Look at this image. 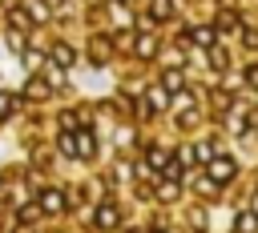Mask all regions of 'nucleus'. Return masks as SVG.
Instances as JSON below:
<instances>
[{
    "instance_id": "nucleus-5",
    "label": "nucleus",
    "mask_w": 258,
    "mask_h": 233,
    "mask_svg": "<svg viewBox=\"0 0 258 233\" xmlns=\"http://www.w3.org/2000/svg\"><path fill=\"white\" fill-rule=\"evenodd\" d=\"M189 40H194V44H198V48H214V40H218V32H214V28H206V24H202V28H194V32H189Z\"/></svg>"
},
{
    "instance_id": "nucleus-2",
    "label": "nucleus",
    "mask_w": 258,
    "mask_h": 233,
    "mask_svg": "<svg viewBox=\"0 0 258 233\" xmlns=\"http://www.w3.org/2000/svg\"><path fill=\"white\" fill-rule=\"evenodd\" d=\"M93 221H97V229H117V221H121V213H117V205L113 201H105L97 213H93Z\"/></svg>"
},
{
    "instance_id": "nucleus-17",
    "label": "nucleus",
    "mask_w": 258,
    "mask_h": 233,
    "mask_svg": "<svg viewBox=\"0 0 258 233\" xmlns=\"http://www.w3.org/2000/svg\"><path fill=\"white\" fill-rule=\"evenodd\" d=\"M36 217H40L36 205H24V209H20V221H36Z\"/></svg>"
},
{
    "instance_id": "nucleus-18",
    "label": "nucleus",
    "mask_w": 258,
    "mask_h": 233,
    "mask_svg": "<svg viewBox=\"0 0 258 233\" xmlns=\"http://www.w3.org/2000/svg\"><path fill=\"white\" fill-rule=\"evenodd\" d=\"M246 80H250V84H254V88H258V64H254V68H250V72H246Z\"/></svg>"
},
{
    "instance_id": "nucleus-11",
    "label": "nucleus",
    "mask_w": 258,
    "mask_h": 233,
    "mask_svg": "<svg viewBox=\"0 0 258 233\" xmlns=\"http://www.w3.org/2000/svg\"><path fill=\"white\" fill-rule=\"evenodd\" d=\"M169 104V92L165 88H149V108H165Z\"/></svg>"
},
{
    "instance_id": "nucleus-1",
    "label": "nucleus",
    "mask_w": 258,
    "mask_h": 233,
    "mask_svg": "<svg viewBox=\"0 0 258 233\" xmlns=\"http://www.w3.org/2000/svg\"><path fill=\"white\" fill-rule=\"evenodd\" d=\"M234 173H238V165H234L230 157H214V161H210V181H214V185H222V181H230Z\"/></svg>"
},
{
    "instance_id": "nucleus-6",
    "label": "nucleus",
    "mask_w": 258,
    "mask_h": 233,
    "mask_svg": "<svg viewBox=\"0 0 258 233\" xmlns=\"http://www.w3.org/2000/svg\"><path fill=\"white\" fill-rule=\"evenodd\" d=\"M73 60H77V52H73L69 44H56V48H52V64H56V68H69Z\"/></svg>"
},
{
    "instance_id": "nucleus-3",
    "label": "nucleus",
    "mask_w": 258,
    "mask_h": 233,
    "mask_svg": "<svg viewBox=\"0 0 258 233\" xmlns=\"http://www.w3.org/2000/svg\"><path fill=\"white\" fill-rule=\"evenodd\" d=\"M64 205H69V201H64L60 189H44V193H40V209H44V213H64Z\"/></svg>"
},
{
    "instance_id": "nucleus-10",
    "label": "nucleus",
    "mask_w": 258,
    "mask_h": 233,
    "mask_svg": "<svg viewBox=\"0 0 258 233\" xmlns=\"http://www.w3.org/2000/svg\"><path fill=\"white\" fill-rule=\"evenodd\" d=\"M161 88H165V92H177V88H181V68H169V72L161 76Z\"/></svg>"
},
{
    "instance_id": "nucleus-9",
    "label": "nucleus",
    "mask_w": 258,
    "mask_h": 233,
    "mask_svg": "<svg viewBox=\"0 0 258 233\" xmlns=\"http://www.w3.org/2000/svg\"><path fill=\"white\" fill-rule=\"evenodd\" d=\"M149 16H153V20L173 16V0H153V4H149Z\"/></svg>"
},
{
    "instance_id": "nucleus-4",
    "label": "nucleus",
    "mask_w": 258,
    "mask_h": 233,
    "mask_svg": "<svg viewBox=\"0 0 258 233\" xmlns=\"http://www.w3.org/2000/svg\"><path fill=\"white\" fill-rule=\"evenodd\" d=\"M93 153H97V137L89 129H81L77 133V157H93Z\"/></svg>"
},
{
    "instance_id": "nucleus-13",
    "label": "nucleus",
    "mask_w": 258,
    "mask_h": 233,
    "mask_svg": "<svg viewBox=\"0 0 258 233\" xmlns=\"http://www.w3.org/2000/svg\"><path fill=\"white\" fill-rule=\"evenodd\" d=\"M89 52H93V64H105V56H109V44H105V40H93V48H89Z\"/></svg>"
},
{
    "instance_id": "nucleus-7",
    "label": "nucleus",
    "mask_w": 258,
    "mask_h": 233,
    "mask_svg": "<svg viewBox=\"0 0 258 233\" xmlns=\"http://www.w3.org/2000/svg\"><path fill=\"white\" fill-rule=\"evenodd\" d=\"M8 20H12V28H16V32H24V28H32V16H28L24 8H12V12H8Z\"/></svg>"
},
{
    "instance_id": "nucleus-15",
    "label": "nucleus",
    "mask_w": 258,
    "mask_h": 233,
    "mask_svg": "<svg viewBox=\"0 0 258 233\" xmlns=\"http://www.w3.org/2000/svg\"><path fill=\"white\" fill-rule=\"evenodd\" d=\"M254 225H258V217H254V213H242V217H238V233H250Z\"/></svg>"
},
{
    "instance_id": "nucleus-16",
    "label": "nucleus",
    "mask_w": 258,
    "mask_h": 233,
    "mask_svg": "<svg viewBox=\"0 0 258 233\" xmlns=\"http://www.w3.org/2000/svg\"><path fill=\"white\" fill-rule=\"evenodd\" d=\"M28 96H48V84L44 80H28Z\"/></svg>"
},
{
    "instance_id": "nucleus-14",
    "label": "nucleus",
    "mask_w": 258,
    "mask_h": 233,
    "mask_svg": "<svg viewBox=\"0 0 258 233\" xmlns=\"http://www.w3.org/2000/svg\"><path fill=\"white\" fill-rule=\"evenodd\" d=\"M12 108H16V96L0 92V121H8V117H12Z\"/></svg>"
},
{
    "instance_id": "nucleus-19",
    "label": "nucleus",
    "mask_w": 258,
    "mask_h": 233,
    "mask_svg": "<svg viewBox=\"0 0 258 233\" xmlns=\"http://www.w3.org/2000/svg\"><path fill=\"white\" fill-rule=\"evenodd\" d=\"M250 213H254V217H258V193H254V197H250Z\"/></svg>"
},
{
    "instance_id": "nucleus-12",
    "label": "nucleus",
    "mask_w": 258,
    "mask_h": 233,
    "mask_svg": "<svg viewBox=\"0 0 258 233\" xmlns=\"http://www.w3.org/2000/svg\"><path fill=\"white\" fill-rule=\"evenodd\" d=\"M161 173H165V181H177V177H181V161H177V157H169V161L161 165Z\"/></svg>"
},
{
    "instance_id": "nucleus-8",
    "label": "nucleus",
    "mask_w": 258,
    "mask_h": 233,
    "mask_svg": "<svg viewBox=\"0 0 258 233\" xmlns=\"http://www.w3.org/2000/svg\"><path fill=\"white\" fill-rule=\"evenodd\" d=\"M133 48H137V56H141V60H149V56L157 52V40H153V36H137V44H133Z\"/></svg>"
}]
</instances>
